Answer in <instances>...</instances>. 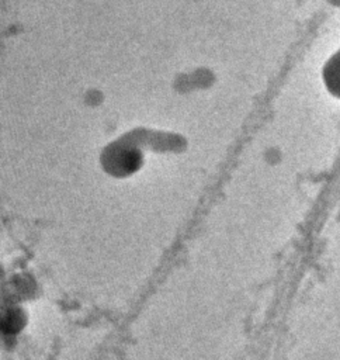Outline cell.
I'll return each instance as SVG.
<instances>
[{"label": "cell", "mask_w": 340, "mask_h": 360, "mask_svg": "<svg viewBox=\"0 0 340 360\" xmlns=\"http://www.w3.org/2000/svg\"><path fill=\"white\" fill-rule=\"evenodd\" d=\"M322 79L326 90L336 98H340V48L336 49L325 62Z\"/></svg>", "instance_id": "cell-1"}, {"label": "cell", "mask_w": 340, "mask_h": 360, "mask_svg": "<svg viewBox=\"0 0 340 360\" xmlns=\"http://www.w3.org/2000/svg\"><path fill=\"white\" fill-rule=\"evenodd\" d=\"M327 3H330L332 6H334V7H340V0H326Z\"/></svg>", "instance_id": "cell-2"}]
</instances>
